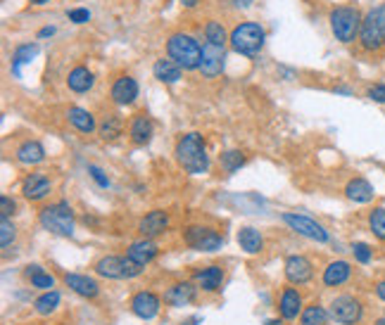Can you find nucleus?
Here are the masks:
<instances>
[{"mask_svg": "<svg viewBox=\"0 0 385 325\" xmlns=\"http://www.w3.org/2000/svg\"><path fill=\"white\" fill-rule=\"evenodd\" d=\"M169 223H171L169 211H164V209H152V211H148V214L138 221V233H141V237L155 240V237L164 235L167 230H169Z\"/></svg>", "mask_w": 385, "mask_h": 325, "instance_id": "nucleus-13", "label": "nucleus"}, {"mask_svg": "<svg viewBox=\"0 0 385 325\" xmlns=\"http://www.w3.org/2000/svg\"><path fill=\"white\" fill-rule=\"evenodd\" d=\"M328 321H331V314H328L326 306L319 302L307 304L300 316V325H328Z\"/></svg>", "mask_w": 385, "mask_h": 325, "instance_id": "nucleus-32", "label": "nucleus"}, {"mask_svg": "<svg viewBox=\"0 0 385 325\" xmlns=\"http://www.w3.org/2000/svg\"><path fill=\"white\" fill-rule=\"evenodd\" d=\"M24 278L29 280L31 287L43 290V292H48L55 287V276L48 271H43V266H39V264H29L27 268H24Z\"/></svg>", "mask_w": 385, "mask_h": 325, "instance_id": "nucleus-30", "label": "nucleus"}, {"mask_svg": "<svg viewBox=\"0 0 385 325\" xmlns=\"http://www.w3.org/2000/svg\"><path fill=\"white\" fill-rule=\"evenodd\" d=\"M328 22H331V31H333L335 41L350 46V43L359 41V31H362L364 15L357 8H352V5H338V8L331 10Z\"/></svg>", "mask_w": 385, "mask_h": 325, "instance_id": "nucleus-3", "label": "nucleus"}, {"mask_svg": "<svg viewBox=\"0 0 385 325\" xmlns=\"http://www.w3.org/2000/svg\"><path fill=\"white\" fill-rule=\"evenodd\" d=\"M124 131V121L119 114H107L100 121V126H98V135H100L103 140H117L122 135Z\"/></svg>", "mask_w": 385, "mask_h": 325, "instance_id": "nucleus-33", "label": "nucleus"}, {"mask_svg": "<svg viewBox=\"0 0 385 325\" xmlns=\"http://www.w3.org/2000/svg\"><path fill=\"white\" fill-rule=\"evenodd\" d=\"M366 98H369L371 102L385 105V84H374V86H369V91H366Z\"/></svg>", "mask_w": 385, "mask_h": 325, "instance_id": "nucleus-41", "label": "nucleus"}, {"mask_svg": "<svg viewBox=\"0 0 385 325\" xmlns=\"http://www.w3.org/2000/svg\"><path fill=\"white\" fill-rule=\"evenodd\" d=\"M89 173H91V178L96 180V183L100 185V187H110V178H107V173H105L100 166L89 164Z\"/></svg>", "mask_w": 385, "mask_h": 325, "instance_id": "nucleus-43", "label": "nucleus"}, {"mask_svg": "<svg viewBox=\"0 0 385 325\" xmlns=\"http://www.w3.org/2000/svg\"><path fill=\"white\" fill-rule=\"evenodd\" d=\"M183 242L195 252H219L223 237L212 226H188L183 230Z\"/></svg>", "mask_w": 385, "mask_h": 325, "instance_id": "nucleus-9", "label": "nucleus"}, {"mask_svg": "<svg viewBox=\"0 0 385 325\" xmlns=\"http://www.w3.org/2000/svg\"><path fill=\"white\" fill-rule=\"evenodd\" d=\"M67 17H70V22H74V24H86V22H91V12L86 10V8L67 10Z\"/></svg>", "mask_w": 385, "mask_h": 325, "instance_id": "nucleus-42", "label": "nucleus"}, {"mask_svg": "<svg viewBox=\"0 0 385 325\" xmlns=\"http://www.w3.org/2000/svg\"><path fill=\"white\" fill-rule=\"evenodd\" d=\"M53 192V180L46 171H34L22 180V195L29 202H41Z\"/></svg>", "mask_w": 385, "mask_h": 325, "instance_id": "nucleus-12", "label": "nucleus"}, {"mask_svg": "<svg viewBox=\"0 0 385 325\" xmlns=\"http://www.w3.org/2000/svg\"><path fill=\"white\" fill-rule=\"evenodd\" d=\"M223 266L219 264H209L202 266L200 271H195V283L202 292H219L223 285Z\"/></svg>", "mask_w": 385, "mask_h": 325, "instance_id": "nucleus-22", "label": "nucleus"}, {"mask_svg": "<svg viewBox=\"0 0 385 325\" xmlns=\"http://www.w3.org/2000/svg\"><path fill=\"white\" fill-rule=\"evenodd\" d=\"M283 271H285L288 283L297 285V287L312 283V278H314V264L304 254H290L283 264Z\"/></svg>", "mask_w": 385, "mask_h": 325, "instance_id": "nucleus-10", "label": "nucleus"}, {"mask_svg": "<svg viewBox=\"0 0 385 325\" xmlns=\"http://www.w3.org/2000/svg\"><path fill=\"white\" fill-rule=\"evenodd\" d=\"M157 254H159V245L155 240H148V237H141V240H136L126 247V256L141 266L152 264V261L157 259Z\"/></svg>", "mask_w": 385, "mask_h": 325, "instance_id": "nucleus-19", "label": "nucleus"}, {"mask_svg": "<svg viewBox=\"0 0 385 325\" xmlns=\"http://www.w3.org/2000/svg\"><path fill=\"white\" fill-rule=\"evenodd\" d=\"M67 121H70L72 126L79 131V133H86V135H91L93 131L98 128L96 117H93L91 112L84 110V107H70L67 110Z\"/></svg>", "mask_w": 385, "mask_h": 325, "instance_id": "nucleus-29", "label": "nucleus"}, {"mask_svg": "<svg viewBox=\"0 0 385 325\" xmlns=\"http://www.w3.org/2000/svg\"><path fill=\"white\" fill-rule=\"evenodd\" d=\"M174 154H176L178 166H181L185 173H190V176H202V173H207V168H209L207 142H204L202 133H197V131L183 133L181 138L176 140Z\"/></svg>", "mask_w": 385, "mask_h": 325, "instance_id": "nucleus-1", "label": "nucleus"}, {"mask_svg": "<svg viewBox=\"0 0 385 325\" xmlns=\"http://www.w3.org/2000/svg\"><path fill=\"white\" fill-rule=\"evenodd\" d=\"M112 102L119 105V107H129V105L136 102V98H138V81H136L133 77H119L112 84Z\"/></svg>", "mask_w": 385, "mask_h": 325, "instance_id": "nucleus-18", "label": "nucleus"}, {"mask_svg": "<svg viewBox=\"0 0 385 325\" xmlns=\"http://www.w3.org/2000/svg\"><path fill=\"white\" fill-rule=\"evenodd\" d=\"M58 306H60V292H55V290L43 292L41 297L34 299V311L39 316H51Z\"/></svg>", "mask_w": 385, "mask_h": 325, "instance_id": "nucleus-35", "label": "nucleus"}, {"mask_svg": "<svg viewBox=\"0 0 385 325\" xmlns=\"http://www.w3.org/2000/svg\"><path fill=\"white\" fill-rule=\"evenodd\" d=\"M245 161H247V157L240 152V150H226V152H221V157H219V164L226 173H235L240 166H245Z\"/></svg>", "mask_w": 385, "mask_h": 325, "instance_id": "nucleus-36", "label": "nucleus"}, {"mask_svg": "<svg viewBox=\"0 0 385 325\" xmlns=\"http://www.w3.org/2000/svg\"><path fill=\"white\" fill-rule=\"evenodd\" d=\"M223 60H226V53H223L221 46H212V43H204L202 46V60H200V72L202 77L214 79L223 72Z\"/></svg>", "mask_w": 385, "mask_h": 325, "instance_id": "nucleus-17", "label": "nucleus"}, {"mask_svg": "<svg viewBox=\"0 0 385 325\" xmlns=\"http://www.w3.org/2000/svg\"><path fill=\"white\" fill-rule=\"evenodd\" d=\"M15 237H17L15 223H12L10 216H3V218H0V247L8 249L12 242H15Z\"/></svg>", "mask_w": 385, "mask_h": 325, "instance_id": "nucleus-38", "label": "nucleus"}, {"mask_svg": "<svg viewBox=\"0 0 385 325\" xmlns=\"http://www.w3.org/2000/svg\"><path fill=\"white\" fill-rule=\"evenodd\" d=\"M304 299H302V292L297 287H283L281 292V299H278V314H281L283 321H297L304 311Z\"/></svg>", "mask_w": 385, "mask_h": 325, "instance_id": "nucleus-15", "label": "nucleus"}, {"mask_svg": "<svg viewBox=\"0 0 385 325\" xmlns=\"http://www.w3.org/2000/svg\"><path fill=\"white\" fill-rule=\"evenodd\" d=\"M283 223L290 230H295L297 235L307 237V240H312V242H319V245H326V242L331 240V233L326 230V226H321V223L312 216L295 214V211H285Z\"/></svg>", "mask_w": 385, "mask_h": 325, "instance_id": "nucleus-8", "label": "nucleus"}, {"mask_svg": "<svg viewBox=\"0 0 385 325\" xmlns=\"http://www.w3.org/2000/svg\"><path fill=\"white\" fill-rule=\"evenodd\" d=\"M39 223L53 235H60V237L74 235V211L67 202L46 204V207L39 211Z\"/></svg>", "mask_w": 385, "mask_h": 325, "instance_id": "nucleus-5", "label": "nucleus"}, {"mask_svg": "<svg viewBox=\"0 0 385 325\" xmlns=\"http://www.w3.org/2000/svg\"><path fill=\"white\" fill-rule=\"evenodd\" d=\"M93 84H96V77H93V72L84 65L74 67V69L67 74V86H70V91L79 93V95L89 93L93 88Z\"/></svg>", "mask_w": 385, "mask_h": 325, "instance_id": "nucleus-26", "label": "nucleus"}, {"mask_svg": "<svg viewBox=\"0 0 385 325\" xmlns=\"http://www.w3.org/2000/svg\"><path fill=\"white\" fill-rule=\"evenodd\" d=\"M264 41H266V31L262 24L257 22H243L238 24L233 31H231V39H228V43H231V48L235 50L238 55H257L259 50L264 48Z\"/></svg>", "mask_w": 385, "mask_h": 325, "instance_id": "nucleus-6", "label": "nucleus"}, {"mask_svg": "<svg viewBox=\"0 0 385 325\" xmlns=\"http://www.w3.org/2000/svg\"><path fill=\"white\" fill-rule=\"evenodd\" d=\"M39 55V43H24L12 53V74H15L17 79L22 77V65H29L31 60Z\"/></svg>", "mask_w": 385, "mask_h": 325, "instance_id": "nucleus-31", "label": "nucleus"}, {"mask_svg": "<svg viewBox=\"0 0 385 325\" xmlns=\"http://www.w3.org/2000/svg\"><path fill=\"white\" fill-rule=\"evenodd\" d=\"M359 46L364 53H378L385 48V3L376 5L364 15L362 31H359Z\"/></svg>", "mask_w": 385, "mask_h": 325, "instance_id": "nucleus-4", "label": "nucleus"}, {"mask_svg": "<svg viewBox=\"0 0 385 325\" xmlns=\"http://www.w3.org/2000/svg\"><path fill=\"white\" fill-rule=\"evenodd\" d=\"M231 3L235 5V8H240V10H247L250 5L254 3V0H231Z\"/></svg>", "mask_w": 385, "mask_h": 325, "instance_id": "nucleus-46", "label": "nucleus"}, {"mask_svg": "<svg viewBox=\"0 0 385 325\" xmlns=\"http://www.w3.org/2000/svg\"><path fill=\"white\" fill-rule=\"evenodd\" d=\"M167 55H169V60L176 62L181 69L192 72V69H200L202 46L195 36L178 31V34H171L169 41H167Z\"/></svg>", "mask_w": 385, "mask_h": 325, "instance_id": "nucleus-2", "label": "nucleus"}, {"mask_svg": "<svg viewBox=\"0 0 385 325\" xmlns=\"http://www.w3.org/2000/svg\"><path fill=\"white\" fill-rule=\"evenodd\" d=\"M29 3H34V5H46V3H51V0H29Z\"/></svg>", "mask_w": 385, "mask_h": 325, "instance_id": "nucleus-50", "label": "nucleus"}, {"mask_svg": "<svg viewBox=\"0 0 385 325\" xmlns=\"http://www.w3.org/2000/svg\"><path fill=\"white\" fill-rule=\"evenodd\" d=\"M228 39H231V34H228L226 27H223L221 22L209 20L207 24H204V43H212V46L226 48Z\"/></svg>", "mask_w": 385, "mask_h": 325, "instance_id": "nucleus-34", "label": "nucleus"}, {"mask_svg": "<svg viewBox=\"0 0 385 325\" xmlns=\"http://www.w3.org/2000/svg\"><path fill=\"white\" fill-rule=\"evenodd\" d=\"M197 290H200V287L195 283H190V280H178V283L167 287L162 299H164V304L174 306V309H181V306H188L195 302Z\"/></svg>", "mask_w": 385, "mask_h": 325, "instance_id": "nucleus-14", "label": "nucleus"}, {"mask_svg": "<svg viewBox=\"0 0 385 325\" xmlns=\"http://www.w3.org/2000/svg\"><path fill=\"white\" fill-rule=\"evenodd\" d=\"M181 67L176 65L174 60L169 58H162V60H157L152 65V77L159 81V84H167V86H171V84H178L181 81Z\"/></svg>", "mask_w": 385, "mask_h": 325, "instance_id": "nucleus-27", "label": "nucleus"}, {"mask_svg": "<svg viewBox=\"0 0 385 325\" xmlns=\"http://www.w3.org/2000/svg\"><path fill=\"white\" fill-rule=\"evenodd\" d=\"M129 309H131V314L138 316L141 321H152V318L159 314V309H162V297L155 295L152 290H141L131 297Z\"/></svg>", "mask_w": 385, "mask_h": 325, "instance_id": "nucleus-11", "label": "nucleus"}, {"mask_svg": "<svg viewBox=\"0 0 385 325\" xmlns=\"http://www.w3.org/2000/svg\"><path fill=\"white\" fill-rule=\"evenodd\" d=\"M352 256H355L357 264H371L374 261V249H371V245H366V242H352Z\"/></svg>", "mask_w": 385, "mask_h": 325, "instance_id": "nucleus-39", "label": "nucleus"}, {"mask_svg": "<svg viewBox=\"0 0 385 325\" xmlns=\"http://www.w3.org/2000/svg\"><path fill=\"white\" fill-rule=\"evenodd\" d=\"M366 306L357 295H335L328 304V314L338 325H359L364 321Z\"/></svg>", "mask_w": 385, "mask_h": 325, "instance_id": "nucleus-7", "label": "nucleus"}, {"mask_svg": "<svg viewBox=\"0 0 385 325\" xmlns=\"http://www.w3.org/2000/svg\"><path fill=\"white\" fill-rule=\"evenodd\" d=\"M200 321H202L200 316H192V318H188L185 323H181V325H195V323H200Z\"/></svg>", "mask_w": 385, "mask_h": 325, "instance_id": "nucleus-49", "label": "nucleus"}, {"mask_svg": "<svg viewBox=\"0 0 385 325\" xmlns=\"http://www.w3.org/2000/svg\"><path fill=\"white\" fill-rule=\"evenodd\" d=\"M65 285L84 299H96L100 295L98 280L91 276H84V273H65Z\"/></svg>", "mask_w": 385, "mask_h": 325, "instance_id": "nucleus-20", "label": "nucleus"}, {"mask_svg": "<svg viewBox=\"0 0 385 325\" xmlns=\"http://www.w3.org/2000/svg\"><path fill=\"white\" fill-rule=\"evenodd\" d=\"M235 240H238V247L243 249L245 254H259L264 249V237L259 233L257 228L252 226H243L238 230V235H235Z\"/></svg>", "mask_w": 385, "mask_h": 325, "instance_id": "nucleus-28", "label": "nucleus"}, {"mask_svg": "<svg viewBox=\"0 0 385 325\" xmlns=\"http://www.w3.org/2000/svg\"><path fill=\"white\" fill-rule=\"evenodd\" d=\"M345 197L350 199V202H355V204H369V202H374L376 190H374V185H371L364 176H355V178L347 180Z\"/></svg>", "mask_w": 385, "mask_h": 325, "instance_id": "nucleus-21", "label": "nucleus"}, {"mask_svg": "<svg viewBox=\"0 0 385 325\" xmlns=\"http://www.w3.org/2000/svg\"><path fill=\"white\" fill-rule=\"evenodd\" d=\"M155 133V124L148 114H136L129 124V138H131L133 145H148L152 140Z\"/></svg>", "mask_w": 385, "mask_h": 325, "instance_id": "nucleus-23", "label": "nucleus"}, {"mask_svg": "<svg viewBox=\"0 0 385 325\" xmlns=\"http://www.w3.org/2000/svg\"><path fill=\"white\" fill-rule=\"evenodd\" d=\"M376 325H385V314L376 318Z\"/></svg>", "mask_w": 385, "mask_h": 325, "instance_id": "nucleus-51", "label": "nucleus"}, {"mask_svg": "<svg viewBox=\"0 0 385 325\" xmlns=\"http://www.w3.org/2000/svg\"><path fill=\"white\" fill-rule=\"evenodd\" d=\"M369 230L376 240L385 242V207H374L369 211Z\"/></svg>", "mask_w": 385, "mask_h": 325, "instance_id": "nucleus-37", "label": "nucleus"}, {"mask_svg": "<svg viewBox=\"0 0 385 325\" xmlns=\"http://www.w3.org/2000/svg\"><path fill=\"white\" fill-rule=\"evenodd\" d=\"M374 292H376V297L385 304V278H383V280H378L376 287H374Z\"/></svg>", "mask_w": 385, "mask_h": 325, "instance_id": "nucleus-45", "label": "nucleus"}, {"mask_svg": "<svg viewBox=\"0 0 385 325\" xmlns=\"http://www.w3.org/2000/svg\"><path fill=\"white\" fill-rule=\"evenodd\" d=\"M96 273L100 278H107V280H124V256H117V254H107V256H100L96 261Z\"/></svg>", "mask_w": 385, "mask_h": 325, "instance_id": "nucleus-25", "label": "nucleus"}, {"mask_svg": "<svg viewBox=\"0 0 385 325\" xmlns=\"http://www.w3.org/2000/svg\"><path fill=\"white\" fill-rule=\"evenodd\" d=\"M352 273H355V268H352L350 261L335 259V261H331V264H326L324 273H321V283H324V287L335 290V287H343V285L350 283Z\"/></svg>", "mask_w": 385, "mask_h": 325, "instance_id": "nucleus-16", "label": "nucleus"}, {"mask_svg": "<svg viewBox=\"0 0 385 325\" xmlns=\"http://www.w3.org/2000/svg\"><path fill=\"white\" fill-rule=\"evenodd\" d=\"M143 271H145V266L136 264V261H131L129 256H124V280H133L143 276Z\"/></svg>", "mask_w": 385, "mask_h": 325, "instance_id": "nucleus-40", "label": "nucleus"}, {"mask_svg": "<svg viewBox=\"0 0 385 325\" xmlns=\"http://www.w3.org/2000/svg\"><path fill=\"white\" fill-rule=\"evenodd\" d=\"M15 159L24 166H36L46 161V147L39 140H24L20 147L15 150Z\"/></svg>", "mask_w": 385, "mask_h": 325, "instance_id": "nucleus-24", "label": "nucleus"}, {"mask_svg": "<svg viewBox=\"0 0 385 325\" xmlns=\"http://www.w3.org/2000/svg\"><path fill=\"white\" fill-rule=\"evenodd\" d=\"M197 3H200V0H181V5H183V8H188V10L195 8Z\"/></svg>", "mask_w": 385, "mask_h": 325, "instance_id": "nucleus-48", "label": "nucleus"}, {"mask_svg": "<svg viewBox=\"0 0 385 325\" xmlns=\"http://www.w3.org/2000/svg\"><path fill=\"white\" fill-rule=\"evenodd\" d=\"M15 209H17V202L10 195L0 197V214H3V216H12V214H15Z\"/></svg>", "mask_w": 385, "mask_h": 325, "instance_id": "nucleus-44", "label": "nucleus"}, {"mask_svg": "<svg viewBox=\"0 0 385 325\" xmlns=\"http://www.w3.org/2000/svg\"><path fill=\"white\" fill-rule=\"evenodd\" d=\"M53 34H55V27H46L39 31V39H48V36H53Z\"/></svg>", "mask_w": 385, "mask_h": 325, "instance_id": "nucleus-47", "label": "nucleus"}]
</instances>
